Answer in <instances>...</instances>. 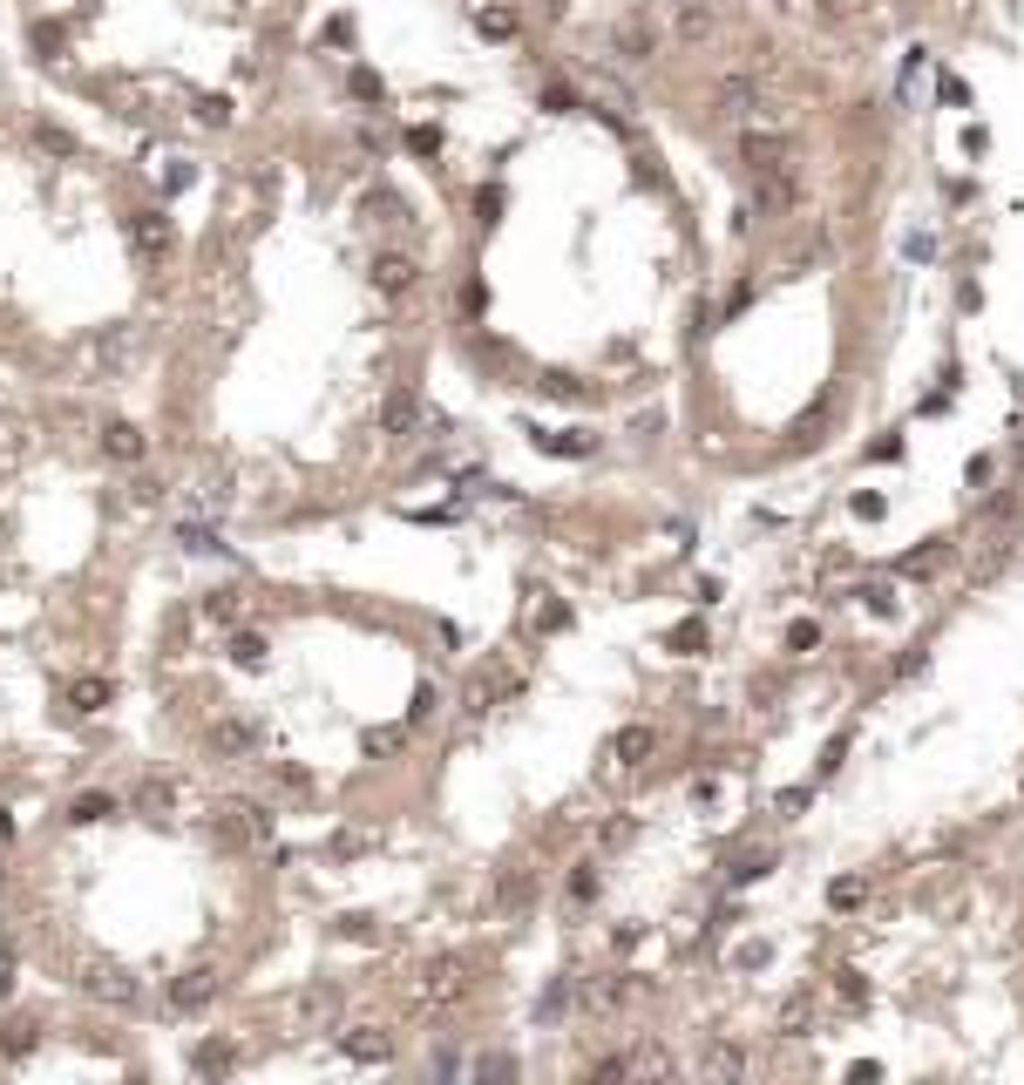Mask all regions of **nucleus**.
<instances>
[{"label": "nucleus", "instance_id": "obj_1", "mask_svg": "<svg viewBox=\"0 0 1024 1085\" xmlns=\"http://www.w3.org/2000/svg\"><path fill=\"white\" fill-rule=\"evenodd\" d=\"M611 753H617V760H644V753H652V733H644V726H625Z\"/></svg>", "mask_w": 1024, "mask_h": 1085}, {"label": "nucleus", "instance_id": "obj_2", "mask_svg": "<svg viewBox=\"0 0 1024 1085\" xmlns=\"http://www.w3.org/2000/svg\"><path fill=\"white\" fill-rule=\"evenodd\" d=\"M719 102H726V116H747V109H753V89H747V82H726V89H719Z\"/></svg>", "mask_w": 1024, "mask_h": 1085}, {"label": "nucleus", "instance_id": "obj_3", "mask_svg": "<svg viewBox=\"0 0 1024 1085\" xmlns=\"http://www.w3.org/2000/svg\"><path fill=\"white\" fill-rule=\"evenodd\" d=\"M827 902H835V909H855V902H862V882H855V875H841V882L827 888Z\"/></svg>", "mask_w": 1024, "mask_h": 1085}, {"label": "nucleus", "instance_id": "obj_4", "mask_svg": "<svg viewBox=\"0 0 1024 1085\" xmlns=\"http://www.w3.org/2000/svg\"><path fill=\"white\" fill-rule=\"evenodd\" d=\"M841 997H848V1004H862V997H869V984H862V970H841Z\"/></svg>", "mask_w": 1024, "mask_h": 1085}, {"label": "nucleus", "instance_id": "obj_5", "mask_svg": "<svg viewBox=\"0 0 1024 1085\" xmlns=\"http://www.w3.org/2000/svg\"><path fill=\"white\" fill-rule=\"evenodd\" d=\"M862 597H869V604H875V611H882V617L896 611V597H888V583H862Z\"/></svg>", "mask_w": 1024, "mask_h": 1085}, {"label": "nucleus", "instance_id": "obj_6", "mask_svg": "<svg viewBox=\"0 0 1024 1085\" xmlns=\"http://www.w3.org/2000/svg\"><path fill=\"white\" fill-rule=\"evenodd\" d=\"M902 251H909V258H936V238H923V231H909V245H902Z\"/></svg>", "mask_w": 1024, "mask_h": 1085}, {"label": "nucleus", "instance_id": "obj_7", "mask_svg": "<svg viewBox=\"0 0 1024 1085\" xmlns=\"http://www.w3.org/2000/svg\"><path fill=\"white\" fill-rule=\"evenodd\" d=\"M814 638H821V631H814V625H808V617H801V625H794V631H787V644H794V652H808V644H814Z\"/></svg>", "mask_w": 1024, "mask_h": 1085}, {"label": "nucleus", "instance_id": "obj_8", "mask_svg": "<svg viewBox=\"0 0 1024 1085\" xmlns=\"http://www.w3.org/2000/svg\"><path fill=\"white\" fill-rule=\"evenodd\" d=\"M882 509H888V503H882V495H869V489H862V495H855V516H869V522H875V516H882Z\"/></svg>", "mask_w": 1024, "mask_h": 1085}, {"label": "nucleus", "instance_id": "obj_9", "mask_svg": "<svg viewBox=\"0 0 1024 1085\" xmlns=\"http://www.w3.org/2000/svg\"><path fill=\"white\" fill-rule=\"evenodd\" d=\"M936 564H943V550H916V556H909L902 570H916V577H923V570H936Z\"/></svg>", "mask_w": 1024, "mask_h": 1085}]
</instances>
